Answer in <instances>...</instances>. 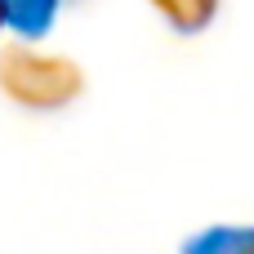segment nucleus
Instances as JSON below:
<instances>
[{
    "mask_svg": "<svg viewBox=\"0 0 254 254\" xmlns=\"http://www.w3.org/2000/svg\"><path fill=\"white\" fill-rule=\"evenodd\" d=\"M63 13V0H0V27L18 40H45Z\"/></svg>",
    "mask_w": 254,
    "mask_h": 254,
    "instance_id": "f257e3e1",
    "label": "nucleus"
},
{
    "mask_svg": "<svg viewBox=\"0 0 254 254\" xmlns=\"http://www.w3.org/2000/svg\"><path fill=\"white\" fill-rule=\"evenodd\" d=\"M183 254H254V228H205L183 241Z\"/></svg>",
    "mask_w": 254,
    "mask_h": 254,
    "instance_id": "f03ea898",
    "label": "nucleus"
}]
</instances>
